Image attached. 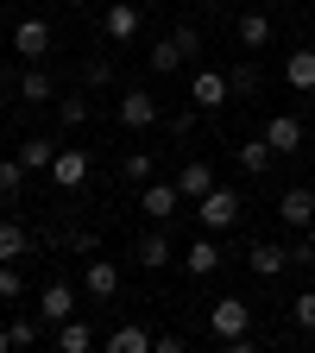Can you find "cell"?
Wrapping results in <instances>:
<instances>
[{
    "label": "cell",
    "mask_w": 315,
    "mask_h": 353,
    "mask_svg": "<svg viewBox=\"0 0 315 353\" xmlns=\"http://www.w3.org/2000/svg\"><path fill=\"white\" fill-rule=\"evenodd\" d=\"M19 95H26L32 108H44V101H57V82L44 76V70H19Z\"/></svg>",
    "instance_id": "21"
},
{
    "label": "cell",
    "mask_w": 315,
    "mask_h": 353,
    "mask_svg": "<svg viewBox=\"0 0 315 353\" xmlns=\"http://www.w3.org/2000/svg\"><path fill=\"white\" fill-rule=\"evenodd\" d=\"M7 334H13V347H38L44 322H32V316H13V322H7Z\"/></svg>",
    "instance_id": "28"
},
{
    "label": "cell",
    "mask_w": 315,
    "mask_h": 353,
    "mask_svg": "<svg viewBox=\"0 0 315 353\" xmlns=\"http://www.w3.org/2000/svg\"><path fill=\"white\" fill-rule=\"evenodd\" d=\"M57 347H63V353H88V347H95V334L70 316V322H57Z\"/></svg>",
    "instance_id": "25"
},
{
    "label": "cell",
    "mask_w": 315,
    "mask_h": 353,
    "mask_svg": "<svg viewBox=\"0 0 315 353\" xmlns=\"http://www.w3.org/2000/svg\"><path fill=\"white\" fill-rule=\"evenodd\" d=\"M208 334H214V341H227V347H234V341H246V334H252V303L221 296V303L208 309Z\"/></svg>",
    "instance_id": "3"
},
{
    "label": "cell",
    "mask_w": 315,
    "mask_h": 353,
    "mask_svg": "<svg viewBox=\"0 0 315 353\" xmlns=\"http://www.w3.org/2000/svg\"><path fill=\"white\" fill-rule=\"evenodd\" d=\"M183 272H190V278H214V272H221V246H214V234H202V240L183 252Z\"/></svg>",
    "instance_id": "17"
},
{
    "label": "cell",
    "mask_w": 315,
    "mask_h": 353,
    "mask_svg": "<svg viewBox=\"0 0 315 353\" xmlns=\"http://www.w3.org/2000/svg\"><path fill=\"white\" fill-rule=\"evenodd\" d=\"M57 152H63V145H51V139H26V145H19V164H26V170H51Z\"/></svg>",
    "instance_id": "24"
},
{
    "label": "cell",
    "mask_w": 315,
    "mask_h": 353,
    "mask_svg": "<svg viewBox=\"0 0 315 353\" xmlns=\"http://www.w3.org/2000/svg\"><path fill=\"white\" fill-rule=\"evenodd\" d=\"M70 7H88V0H70Z\"/></svg>",
    "instance_id": "41"
},
{
    "label": "cell",
    "mask_w": 315,
    "mask_h": 353,
    "mask_svg": "<svg viewBox=\"0 0 315 353\" xmlns=\"http://www.w3.org/2000/svg\"><path fill=\"white\" fill-rule=\"evenodd\" d=\"M196 51H202V32H196V26H176V32H164V38L152 44V57H145V63H152L158 76H176Z\"/></svg>",
    "instance_id": "1"
},
{
    "label": "cell",
    "mask_w": 315,
    "mask_h": 353,
    "mask_svg": "<svg viewBox=\"0 0 315 353\" xmlns=\"http://www.w3.org/2000/svg\"><path fill=\"white\" fill-rule=\"evenodd\" d=\"M176 190H183V202H202V196L214 190V164H208V158H190L183 170H176Z\"/></svg>",
    "instance_id": "12"
},
{
    "label": "cell",
    "mask_w": 315,
    "mask_h": 353,
    "mask_svg": "<svg viewBox=\"0 0 315 353\" xmlns=\"http://www.w3.org/2000/svg\"><path fill=\"white\" fill-rule=\"evenodd\" d=\"M234 32H240V44H246V51H265V44H272V13H265V7H246Z\"/></svg>",
    "instance_id": "15"
},
{
    "label": "cell",
    "mask_w": 315,
    "mask_h": 353,
    "mask_svg": "<svg viewBox=\"0 0 315 353\" xmlns=\"http://www.w3.org/2000/svg\"><path fill=\"white\" fill-rule=\"evenodd\" d=\"M19 7H32V0H19Z\"/></svg>",
    "instance_id": "42"
},
{
    "label": "cell",
    "mask_w": 315,
    "mask_h": 353,
    "mask_svg": "<svg viewBox=\"0 0 315 353\" xmlns=\"http://www.w3.org/2000/svg\"><path fill=\"white\" fill-rule=\"evenodd\" d=\"M82 82H88V88H108V82H114V63H108V57H88V63H82Z\"/></svg>",
    "instance_id": "31"
},
{
    "label": "cell",
    "mask_w": 315,
    "mask_h": 353,
    "mask_svg": "<svg viewBox=\"0 0 315 353\" xmlns=\"http://www.w3.org/2000/svg\"><path fill=\"white\" fill-rule=\"evenodd\" d=\"M252 7H272V0H252Z\"/></svg>",
    "instance_id": "40"
},
{
    "label": "cell",
    "mask_w": 315,
    "mask_h": 353,
    "mask_svg": "<svg viewBox=\"0 0 315 353\" xmlns=\"http://www.w3.org/2000/svg\"><path fill=\"white\" fill-rule=\"evenodd\" d=\"M309 114H315V88H309Z\"/></svg>",
    "instance_id": "38"
},
{
    "label": "cell",
    "mask_w": 315,
    "mask_h": 353,
    "mask_svg": "<svg viewBox=\"0 0 315 353\" xmlns=\"http://www.w3.org/2000/svg\"><path fill=\"white\" fill-rule=\"evenodd\" d=\"M101 32H108L114 44H132V38H139V7H126V0H120V7H108V13H101Z\"/></svg>",
    "instance_id": "16"
},
{
    "label": "cell",
    "mask_w": 315,
    "mask_h": 353,
    "mask_svg": "<svg viewBox=\"0 0 315 353\" xmlns=\"http://www.w3.org/2000/svg\"><path fill=\"white\" fill-rule=\"evenodd\" d=\"M108 353H152V334L126 322V328H114V334H108Z\"/></svg>",
    "instance_id": "23"
},
{
    "label": "cell",
    "mask_w": 315,
    "mask_h": 353,
    "mask_svg": "<svg viewBox=\"0 0 315 353\" xmlns=\"http://www.w3.org/2000/svg\"><path fill=\"white\" fill-rule=\"evenodd\" d=\"M265 139H272V152H278V158L303 152V120H296V114H272V120H265Z\"/></svg>",
    "instance_id": "10"
},
{
    "label": "cell",
    "mask_w": 315,
    "mask_h": 353,
    "mask_svg": "<svg viewBox=\"0 0 315 353\" xmlns=\"http://www.w3.org/2000/svg\"><path fill=\"white\" fill-rule=\"evenodd\" d=\"M284 82L309 95V88H315V51H290V57H284Z\"/></svg>",
    "instance_id": "22"
},
{
    "label": "cell",
    "mask_w": 315,
    "mask_h": 353,
    "mask_svg": "<svg viewBox=\"0 0 315 353\" xmlns=\"http://www.w3.org/2000/svg\"><path fill=\"white\" fill-rule=\"evenodd\" d=\"M132 259H139L145 272H158V265H170V259H176V246H170V234H164V228H152V234H139Z\"/></svg>",
    "instance_id": "13"
},
{
    "label": "cell",
    "mask_w": 315,
    "mask_h": 353,
    "mask_svg": "<svg viewBox=\"0 0 315 353\" xmlns=\"http://www.w3.org/2000/svg\"><path fill=\"white\" fill-rule=\"evenodd\" d=\"M227 82H234V95H252V88H258V70H252V63H246V70H234V76H227Z\"/></svg>",
    "instance_id": "33"
},
{
    "label": "cell",
    "mask_w": 315,
    "mask_h": 353,
    "mask_svg": "<svg viewBox=\"0 0 315 353\" xmlns=\"http://www.w3.org/2000/svg\"><path fill=\"white\" fill-rule=\"evenodd\" d=\"M82 290L95 296V303H108V296L120 290V265H114V259H88V272H82Z\"/></svg>",
    "instance_id": "11"
},
{
    "label": "cell",
    "mask_w": 315,
    "mask_h": 353,
    "mask_svg": "<svg viewBox=\"0 0 315 353\" xmlns=\"http://www.w3.org/2000/svg\"><path fill=\"white\" fill-rule=\"evenodd\" d=\"M57 120H63V126L76 132V126L88 120V101H82V95H63V101H57Z\"/></svg>",
    "instance_id": "30"
},
{
    "label": "cell",
    "mask_w": 315,
    "mask_h": 353,
    "mask_svg": "<svg viewBox=\"0 0 315 353\" xmlns=\"http://www.w3.org/2000/svg\"><path fill=\"white\" fill-rule=\"evenodd\" d=\"M152 164H158L152 152H126L120 158V176H126V183H152Z\"/></svg>",
    "instance_id": "26"
},
{
    "label": "cell",
    "mask_w": 315,
    "mask_h": 353,
    "mask_svg": "<svg viewBox=\"0 0 315 353\" xmlns=\"http://www.w3.org/2000/svg\"><path fill=\"white\" fill-rule=\"evenodd\" d=\"M0 82H7V51H0Z\"/></svg>",
    "instance_id": "36"
},
{
    "label": "cell",
    "mask_w": 315,
    "mask_h": 353,
    "mask_svg": "<svg viewBox=\"0 0 315 353\" xmlns=\"http://www.w3.org/2000/svg\"><path fill=\"white\" fill-rule=\"evenodd\" d=\"M246 265H252V278H278L284 265H296V259H290L284 246H272V240H265V246H252V252H246Z\"/></svg>",
    "instance_id": "20"
},
{
    "label": "cell",
    "mask_w": 315,
    "mask_h": 353,
    "mask_svg": "<svg viewBox=\"0 0 315 353\" xmlns=\"http://www.w3.org/2000/svg\"><path fill=\"white\" fill-rule=\"evenodd\" d=\"M240 214H246V202H240V190H208L202 202H196V221H202V234H227V228H240Z\"/></svg>",
    "instance_id": "2"
},
{
    "label": "cell",
    "mask_w": 315,
    "mask_h": 353,
    "mask_svg": "<svg viewBox=\"0 0 315 353\" xmlns=\"http://www.w3.org/2000/svg\"><path fill=\"white\" fill-rule=\"evenodd\" d=\"M7 347H13V334H7V328H0V353H7Z\"/></svg>",
    "instance_id": "35"
},
{
    "label": "cell",
    "mask_w": 315,
    "mask_h": 353,
    "mask_svg": "<svg viewBox=\"0 0 315 353\" xmlns=\"http://www.w3.org/2000/svg\"><path fill=\"white\" fill-rule=\"evenodd\" d=\"M272 158H278V152H272V139H265V132H258V139H246V145L234 152V164H240L246 176H265V170H272Z\"/></svg>",
    "instance_id": "19"
},
{
    "label": "cell",
    "mask_w": 315,
    "mask_h": 353,
    "mask_svg": "<svg viewBox=\"0 0 315 353\" xmlns=\"http://www.w3.org/2000/svg\"><path fill=\"white\" fill-rule=\"evenodd\" d=\"M309 246H315V221H309Z\"/></svg>",
    "instance_id": "39"
},
{
    "label": "cell",
    "mask_w": 315,
    "mask_h": 353,
    "mask_svg": "<svg viewBox=\"0 0 315 353\" xmlns=\"http://www.w3.org/2000/svg\"><path fill=\"white\" fill-rule=\"evenodd\" d=\"M227 95H234V82L221 76V70H196L190 76V101L196 108H227Z\"/></svg>",
    "instance_id": "9"
},
{
    "label": "cell",
    "mask_w": 315,
    "mask_h": 353,
    "mask_svg": "<svg viewBox=\"0 0 315 353\" xmlns=\"http://www.w3.org/2000/svg\"><path fill=\"white\" fill-rule=\"evenodd\" d=\"M290 322H296L303 334H315V290H303V296L290 303Z\"/></svg>",
    "instance_id": "29"
},
{
    "label": "cell",
    "mask_w": 315,
    "mask_h": 353,
    "mask_svg": "<svg viewBox=\"0 0 315 353\" xmlns=\"http://www.w3.org/2000/svg\"><path fill=\"white\" fill-rule=\"evenodd\" d=\"M202 7H227V0H202Z\"/></svg>",
    "instance_id": "37"
},
{
    "label": "cell",
    "mask_w": 315,
    "mask_h": 353,
    "mask_svg": "<svg viewBox=\"0 0 315 353\" xmlns=\"http://www.w3.org/2000/svg\"><path fill=\"white\" fill-rule=\"evenodd\" d=\"M176 208H183V190L176 183H139V214L145 221H170Z\"/></svg>",
    "instance_id": "8"
},
{
    "label": "cell",
    "mask_w": 315,
    "mask_h": 353,
    "mask_svg": "<svg viewBox=\"0 0 315 353\" xmlns=\"http://www.w3.org/2000/svg\"><path fill=\"white\" fill-rule=\"evenodd\" d=\"M152 353H183V334H152Z\"/></svg>",
    "instance_id": "34"
},
{
    "label": "cell",
    "mask_w": 315,
    "mask_h": 353,
    "mask_svg": "<svg viewBox=\"0 0 315 353\" xmlns=\"http://www.w3.org/2000/svg\"><path fill=\"white\" fill-rule=\"evenodd\" d=\"M19 183H26V164H19V158H0V202H13Z\"/></svg>",
    "instance_id": "27"
},
{
    "label": "cell",
    "mask_w": 315,
    "mask_h": 353,
    "mask_svg": "<svg viewBox=\"0 0 315 353\" xmlns=\"http://www.w3.org/2000/svg\"><path fill=\"white\" fill-rule=\"evenodd\" d=\"M70 316H76V290H70L63 278H57V284H44V290H38V322H44V328H57V322H70Z\"/></svg>",
    "instance_id": "7"
},
{
    "label": "cell",
    "mask_w": 315,
    "mask_h": 353,
    "mask_svg": "<svg viewBox=\"0 0 315 353\" xmlns=\"http://www.w3.org/2000/svg\"><path fill=\"white\" fill-rule=\"evenodd\" d=\"M88 170H95V158H88L82 145H63V152L51 158V183H57V190H82Z\"/></svg>",
    "instance_id": "5"
},
{
    "label": "cell",
    "mask_w": 315,
    "mask_h": 353,
    "mask_svg": "<svg viewBox=\"0 0 315 353\" xmlns=\"http://www.w3.org/2000/svg\"><path fill=\"white\" fill-rule=\"evenodd\" d=\"M26 278H19V265H0V303H19Z\"/></svg>",
    "instance_id": "32"
},
{
    "label": "cell",
    "mask_w": 315,
    "mask_h": 353,
    "mask_svg": "<svg viewBox=\"0 0 315 353\" xmlns=\"http://www.w3.org/2000/svg\"><path fill=\"white\" fill-rule=\"evenodd\" d=\"M32 259V234H26V221H0V265H19Z\"/></svg>",
    "instance_id": "18"
},
{
    "label": "cell",
    "mask_w": 315,
    "mask_h": 353,
    "mask_svg": "<svg viewBox=\"0 0 315 353\" xmlns=\"http://www.w3.org/2000/svg\"><path fill=\"white\" fill-rule=\"evenodd\" d=\"M114 120H120L126 132H145V126H158V120H164V108L152 101V88H126V95L114 101Z\"/></svg>",
    "instance_id": "4"
},
{
    "label": "cell",
    "mask_w": 315,
    "mask_h": 353,
    "mask_svg": "<svg viewBox=\"0 0 315 353\" xmlns=\"http://www.w3.org/2000/svg\"><path fill=\"white\" fill-rule=\"evenodd\" d=\"M145 7H152V0H145Z\"/></svg>",
    "instance_id": "43"
},
{
    "label": "cell",
    "mask_w": 315,
    "mask_h": 353,
    "mask_svg": "<svg viewBox=\"0 0 315 353\" xmlns=\"http://www.w3.org/2000/svg\"><path fill=\"white\" fill-rule=\"evenodd\" d=\"M13 57H26V63H38V57H51V26L26 13V19L13 26Z\"/></svg>",
    "instance_id": "6"
},
{
    "label": "cell",
    "mask_w": 315,
    "mask_h": 353,
    "mask_svg": "<svg viewBox=\"0 0 315 353\" xmlns=\"http://www.w3.org/2000/svg\"><path fill=\"white\" fill-rule=\"evenodd\" d=\"M278 221L284 228H309L315 221V190H284L278 196Z\"/></svg>",
    "instance_id": "14"
}]
</instances>
